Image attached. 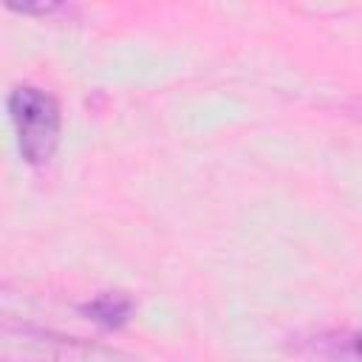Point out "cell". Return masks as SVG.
Returning <instances> with one entry per match:
<instances>
[{"label": "cell", "instance_id": "obj_1", "mask_svg": "<svg viewBox=\"0 0 362 362\" xmlns=\"http://www.w3.org/2000/svg\"><path fill=\"white\" fill-rule=\"evenodd\" d=\"M3 362H139L113 348L90 345L74 337H59L51 331L28 328V325H3L0 339Z\"/></svg>", "mask_w": 362, "mask_h": 362}, {"label": "cell", "instance_id": "obj_2", "mask_svg": "<svg viewBox=\"0 0 362 362\" xmlns=\"http://www.w3.org/2000/svg\"><path fill=\"white\" fill-rule=\"evenodd\" d=\"M8 116L25 161L42 164L51 158L59 139V107L40 88L20 85L8 93Z\"/></svg>", "mask_w": 362, "mask_h": 362}, {"label": "cell", "instance_id": "obj_3", "mask_svg": "<svg viewBox=\"0 0 362 362\" xmlns=\"http://www.w3.org/2000/svg\"><path fill=\"white\" fill-rule=\"evenodd\" d=\"M130 308H133V303L124 294H102V297H96L93 303L85 305L90 320H96V322H102L107 328H116V325L127 322Z\"/></svg>", "mask_w": 362, "mask_h": 362}, {"label": "cell", "instance_id": "obj_4", "mask_svg": "<svg viewBox=\"0 0 362 362\" xmlns=\"http://www.w3.org/2000/svg\"><path fill=\"white\" fill-rule=\"evenodd\" d=\"M356 351H359V356H362V337L356 339Z\"/></svg>", "mask_w": 362, "mask_h": 362}]
</instances>
